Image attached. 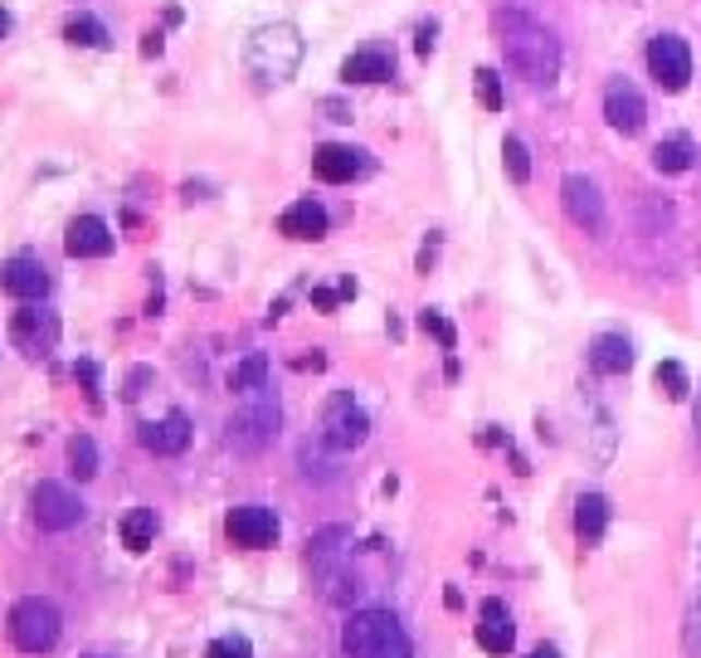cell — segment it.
<instances>
[{"mask_svg": "<svg viewBox=\"0 0 701 658\" xmlns=\"http://www.w3.org/2000/svg\"><path fill=\"white\" fill-rule=\"evenodd\" d=\"M497 35H501V49H507V64L517 79L527 83H556L560 73V39L551 35L541 20L521 15V10H507L497 15Z\"/></svg>", "mask_w": 701, "mask_h": 658, "instance_id": "1", "label": "cell"}, {"mask_svg": "<svg viewBox=\"0 0 701 658\" xmlns=\"http://www.w3.org/2000/svg\"><path fill=\"white\" fill-rule=\"evenodd\" d=\"M302 35L298 25H288V20H278V25H264L249 35L244 45V69L254 73V83H264V88H278V83H288L292 73L302 69Z\"/></svg>", "mask_w": 701, "mask_h": 658, "instance_id": "2", "label": "cell"}, {"mask_svg": "<svg viewBox=\"0 0 701 658\" xmlns=\"http://www.w3.org/2000/svg\"><path fill=\"white\" fill-rule=\"evenodd\" d=\"M225 430H229L225 444L234 448V454H244V458L264 454V448L278 439V430H282V405H278V395L268 391V385H264V391H249L244 405L229 415Z\"/></svg>", "mask_w": 701, "mask_h": 658, "instance_id": "3", "label": "cell"}, {"mask_svg": "<svg viewBox=\"0 0 701 658\" xmlns=\"http://www.w3.org/2000/svg\"><path fill=\"white\" fill-rule=\"evenodd\" d=\"M341 644L351 658H414L410 634L390 610H355L341 630Z\"/></svg>", "mask_w": 701, "mask_h": 658, "instance_id": "4", "label": "cell"}, {"mask_svg": "<svg viewBox=\"0 0 701 658\" xmlns=\"http://www.w3.org/2000/svg\"><path fill=\"white\" fill-rule=\"evenodd\" d=\"M10 644H15L20 654L29 658H45L59 649V634H64V614H59L55 600H45V595H25V600H15V610H10Z\"/></svg>", "mask_w": 701, "mask_h": 658, "instance_id": "5", "label": "cell"}, {"mask_svg": "<svg viewBox=\"0 0 701 658\" xmlns=\"http://www.w3.org/2000/svg\"><path fill=\"white\" fill-rule=\"evenodd\" d=\"M5 337H10V347H15L20 357H29V361H49V357L59 351V337H64V322H59V312L25 302L20 312H10Z\"/></svg>", "mask_w": 701, "mask_h": 658, "instance_id": "6", "label": "cell"}, {"mask_svg": "<svg viewBox=\"0 0 701 658\" xmlns=\"http://www.w3.org/2000/svg\"><path fill=\"white\" fill-rule=\"evenodd\" d=\"M322 439H327L331 454H351V448H361L371 439V420H365V410L355 405L351 391H337L327 400V410H322Z\"/></svg>", "mask_w": 701, "mask_h": 658, "instance_id": "7", "label": "cell"}, {"mask_svg": "<svg viewBox=\"0 0 701 658\" xmlns=\"http://www.w3.org/2000/svg\"><path fill=\"white\" fill-rule=\"evenodd\" d=\"M29 512H35V522L45 531H69L83 522V498L73 488L55 483V478H39L35 493H29Z\"/></svg>", "mask_w": 701, "mask_h": 658, "instance_id": "8", "label": "cell"}, {"mask_svg": "<svg viewBox=\"0 0 701 658\" xmlns=\"http://www.w3.org/2000/svg\"><path fill=\"white\" fill-rule=\"evenodd\" d=\"M648 73L657 79V88L682 93L692 83V49L682 35H653L648 39Z\"/></svg>", "mask_w": 701, "mask_h": 658, "instance_id": "9", "label": "cell"}, {"mask_svg": "<svg viewBox=\"0 0 701 658\" xmlns=\"http://www.w3.org/2000/svg\"><path fill=\"white\" fill-rule=\"evenodd\" d=\"M225 531H229V541H234V547L264 551V547H274V541H278V512L264 507V503H239V507H229Z\"/></svg>", "mask_w": 701, "mask_h": 658, "instance_id": "10", "label": "cell"}, {"mask_svg": "<svg viewBox=\"0 0 701 658\" xmlns=\"http://www.w3.org/2000/svg\"><path fill=\"white\" fill-rule=\"evenodd\" d=\"M371 152H361V146H341V142H327L312 152V176L327 186H347V181H361L365 171H371Z\"/></svg>", "mask_w": 701, "mask_h": 658, "instance_id": "11", "label": "cell"}, {"mask_svg": "<svg viewBox=\"0 0 701 658\" xmlns=\"http://www.w3.org/2000/svg\"><path fill=\"white\" fill-rule=\"evenodd\" d=\"M560 201H565V215H570L584 235H604V195H600V186H594L590 176H580V171L565 176Z\"/></svg>", "mask_w": 701, "mask_h": 658, "instance_id": "12", "label": "cell"}, {"mask_svg": "<svg viewBox=\"0 0 701 658\" xmlns=\"http://www.w3.org/2000/svg\"><path fill=\"white\" fill-rule=\"evenodd\" d=\"M604 122H609L614 132H624V137H638V132H643L648 103L629 79H614L609 88H604Z\"/></svg>", "mask_w": 701, "mask_h": 658, "instance_id": "13", "label": "cell"}, {"mask_svg": "<svg viewBox=\"0 0 701 658\" xmlns=\"http://www.w3.org/2000/svg\"><path fill=\"white\" fill-rule=\"evenodd\" d=\"M112 244H118V239H112L108 219H98V215L69 219V235H64V254L69 259H108Z\"/></svg>", "mask_w": 701, "mask_h": 658, "instance_id": "14", "label": "cell"}, {"mask_svg": "<svg viewBox=\"0 0 701 658\" xmlns=\"http://www.w3.org/2000/svg\"><path fill=\"white\" fill-rule=\"evenodd\" d=\"M0 288H5L10 298H20V302H39L49 292V268L39 264V259H29V254L5 259V264H0Z\"/></svg>", "mask_w": 701, "mask_h": 658, "instance_id": "15", "label": "cell"}, {"mask_svg": "<svg viewBox=\"0 0 701 658\" xmlns=\"http://www.w3.org/2000/svg\"><path fill=\"white\" fill-rule=\"evenodd\" d=\"M137 439H142L146 454H161V458L185 454V444H191V420H185L181 410H171L166 420H146V424H137Z\"/></svg>", "mask_w": 701, "mask_h": 658, "instance_id": "16", "label": "cell"}, {"mask_svg": "<svg viewBox=\"0 0 701 658\" xmlns=\"http://www.w3.org/2000/svg\"><path fill=\"white\" fill-rule=\"evenodd\" d=\"M331 229V219L327 211H322L312 195H302V201H292L288 211L278 215V235L282 239H298V244H312V239H322Z\"/></svg>", "mask_w": 701, "mask_h": 658, "instance_id": "17", "label": "cell"}, {"mask_svg": "<svg viewBox=\"0 0 701 658\" xmlns=\"http://www.w3.org/2000/svg\"><path fill=\"white\" fill-rule=\"evenodd\" d=\"M347 541L351 531L347 527H322L317 537L307 541V561H312V576H317L322 585H327L331 576L341 571V557H347Z\"/></svg>", "mask_w": 701, "mask_h": 658, "instance_id": "18", "label": "cell"}, {"mask_svg": "<svg viewBox=\"0 0 701 658\" xmlns=\"http://www.w3.org/2000/svg\"><path fill=\"white\" fill-rule=\"evenodd\" d=\"M478 644H483L487 654H511V644H517V624H511V610L501 600H483V624H478Z\"/></svg>", "mask_w": 701, "mask_h": 658, "instance_id": "19", "label": "cell"}, {"mask_svg": "<svg viewBox=\"0 0 701 658\" xmlns=\"http://www.w3.org/2000/svg\"><path fill=\"white\" fill-rule=\"evenodd\" d=\"M590 366L600 375H624L633 366V342L624 337V332H600V337L590 342Z\"/></svg>", "mask_w": 701, "mask_h": 658, "instance_id": "20", "label": "cell"}, {"mask_svg": "<svg viewBox=\"0 0 701 658\" xmlns=\"http://www.w3.org/2000/svg\"><path fill=\"white\" fill-rule=\"evenodd\" d=\"M604 531H609V498L584 493L575 503V537H580V547H600Z\"/></svg>", "mask_w": 701, "mask_h": 658, "instance_id": "21", "label": "cell"}, {"mask_svg": "<svg viewBox=\"0 0 701 658\" xmlns=\"http://www.w3.org/2000/svg\"><path fill=\"white\" fill-rule=\"evenodd\" d=\"M341 79L347 83H385L395 79V55H385V49H355V55L341 64Z\"/></svg>", "mask_w": 701, "mask_h": 658, "instance_id": "22", "label": "cell"}, {"mask_svg": "<svg viewBox=\"0 0 701 658\" xmlns=\"http://www.w3.org/2000/svg\"><path fill=\"white\" fill-rule=\"evenodd\" d=\"M692 161H697V142L687 132H673V137H663L653 146V171H663V176L692 171Z\"/></svg>", "mask_w": 701, "mask_h": 658, "instance_id": "23", "label": "cell"}, {"mask_svg": "<svg viewBox=\"0 0 701 658\" xmlns=\"http://www.w3.org/2000/svg\"><path fill=\"white\" fill-rule=\"evenodd\" d=\"M64 39L69 45H78V49H108L112 45L108 25H102L98 15H69L64 20Z\"/></svg>", "mask_w": 701, "mask_h": 658, "instance_id": "24", "label": "cell"}, {"mask_svg": "<svg viewBox=\"0 0 701 658\" xmlns=\"http://www.w3.org/2000/svg\"><path fill=\"white\" fill-rule=\"evenodd\" d=\"M118 531H122V547L137 551V557H142V551L156 541V512H152V507H132L128 517H122Z\"/></svg>", "mask_w": 701, "mask_h": 658, "instance_id": "25", "label": "cell"}, {"mask_svg": "<svg viewBox=\"0 0 701 658\" xmlns=\"http://www.w3.org/2000/svg\"><path fill=\"white\" fill-rule=\"evenodd\" d=\"M298 464H302V478H307V483H337V464H331L327 458V439H317V444H302L298 448Z\"/></svg>", "mask_w": 701, "mask_h": 658, "instance_id": "26", "label": "cell"}, {"mask_svg": "<svg viewBox=\"0 0 701 658\" xmlns=\"http://www.w3.org/2000/svg\"><path fill=\"white\" fill-rule=\"evenodd\" d=\"M264 385H268V357H264V351H249V357L229 371V391H234V395L264 391Z\"/></svg>", "mask_w": 701, "mask_h": 658, "instance_id": "27", "label": "cell"}, {"mask_svg": "<svg viewBox=\"0 0 701 658\" xmlns=\"http://www.w3.org/2000/svg\"><path fill=\"white\" fill-rule=\"evenodd\" d=\"M653 381H657V391H663L667 400H687V395H692V381H687L682 361H657Z\"/></svg>", "mask_w": 701, "mask_h": 658, "instance_id": "28", "label": "cell"}, {"mask_svg": "<svg viewBox=\"0 0 701 658\" xmlns=\"http://www.w3.org/2000/svg\"><path fill=\"white\" fill-rule=\"evenodd\" d=\"M69 468H73V478H83V483L98 474V444H93L88 434H73L69 439Z\"/></svg>", "mask_w": 701, "mask_h": 658, "instance_id": "29", "label": "cell"}, {"mask_svg": "<svg viewBox=\"0 0 701 658\" xmlns=\"http://www.w3.org/2000/svg\"><path fill=\"white\" fill-rule=\"evenodd\" d=\"M501 166H507L511 186H527V181H531V152H527V142H521V137L501 142Z\"/></svg>", "mask_w": 701, "mask_h": 658, "instance_id": "30", "label": "cell"}, {"mask_svg": "<svg viewBox=\"0 0 701 658\" xmlns=\"http://www.w3.org/2000/svg\"><path fill=\"white\" fill-rule=\"evenodd\" d=\"M473 88H478V103H483L487 112L507 108V93H501V73H497V69H478V73H473Z\"/></svg>", "mask_w": 701, "mask_h": 658, "instance_id": "31", "label": "cell"}, {"mask_svg": "<svg viewBox=\"0 0 701 658\" xmlns=\"http://www.w3.org/2000/svg\"><path fill=\"white\" fill-rule=\"evenodd\" d=\"M420 327H424L428 337H434V342H438V347H444V351H454V347H458V332H454V322H448L444 312L424 308V312H420Z\"/></svg>", "mask_w": 701, "mask_h": 658, "instance_id": "32", "label": "cell"}, {"mask_svg": "<svg viewBox=\"0 0 701 658\" xmlns=\"http://www.w3.org/2000/svg\"><path fill=\"white\" fill-rule=\"evenodd\" d=\"M205 658H254V644L244 634H219L210 649H205Z\"/></svg>", "mask_w": 701, "mask_h": 658, "instance_id": "33", "label": "cell"}, {"mask_svg": "<svg viewBox=\"0 0 701 658\" xmlns=\"http://www.w3.org/2000/svg\"><path fill=\"white\" fill-rule=\"evenodd\" d=\"M73 375H78V381H83V391H88V405H93V410H98V405H102V381H98V366H93V361H73Z\"/></svg>", "mask_w": 701, "mask_h": 658, "instance_id": "34", "label": "cell"}, {"mask_svg": "<svg viewBox=\"0 0 701 658\" xmlns=\"http://www.w3.org/2000/svg\"><path fill=\"white\" fill-rule=\"evenodd\" d=\"M156 381V371L152 366H132V375H128V385H122V400H142L146 395V385Z\"/></svg>", "mask_w": 701, "mask_h": 658, "instance_id": "35", "label": "cell"}, {"mask_svg": "<svg viewBox=\"0 0 701 658\" xmlns=\"http://www.w3.org/2000/svg\"><path fill=\"white\" fill-rule=\"evenodd\" d=\"M682 649H687V658H701V600L692 605V614H687V630H682Z\"/></svg>", "mask_w": 701, "mask_h": 658, "instance_id": "36", "label": "cell"}, {"mask_svg": "<svg viewBox=\"0 0 701 658\" xmlns=\"http://www.w3.org/2000/svg\"><path fill=\"white\" fill-rule=\"evenodd\" d=\"M312 302H317L322 312H331V308L341 302V288H337V292H331V288H312Z\"/></svg>", "mask_w": 701, "mask_h": 658, "instance_id": "37", "label": "cell"}, {"mask_svg": "<svg viewBox=\"0 0 701 658\" xmlns=\"http://www.w3.org/2000/svg\"><path fill=\"white\" fill-rule=\"evenodd\" d=\"M434 35H438L434 20H428V25H420V39H414V49H420V55H428V49H434Z\"/></svg>", "mask_w": 701, "mask_h": 658, "instance_id": "38", "label": "cell"}, {"mask_svg": "<svg viewBox=\"0 0 701 658\" xmlns=\"http://www.w3.org/2000/svg\"><path fill=\"white\" fill-rule=\"evenodd\" d=\"M322 108H327V112H331V122H351V108H347V103H337V98H327V103H322Z\"/></svg>", "mask_w": 701, "mask_h": 658, "instance_id": "39", "label": "cell"}, {"mask_svg": "<svg viewBox=\"0 0 701 658\" xmlns=\"http://www.w3.org/2000/svg\"><path fill=\"white\" fill-rule=\"evenodd\" d=\"M292 366H298V371H322V366H327V357H322V351H312V357H298Z\"/></svg>", "mask_w": 701, "mask_h": 658, "instance_id": "40", "label": "cell"}, {"mask_svg": "<svg viewBox=\"0 0 701 658\" xmlns=\"http://www.w3.org/2000/svg\"><path fill=\"white\" fill-rule=\"evenodd\" d=\"M142 55L152 59V55H161V35H146V45H142Z\"/></svg>", "mask_w": 701, "mask_h": 658, "instance_id": "41", "label": "cell"}, {"mask_svg": "<svg viewBox=\"0 0 701 658\" xmlns=\"http://www.w3.org/2000/svg\"><path fill=\"white\" fill-rule=\"evenodd\" d=\"M527 658H560V654H556V649H551V644H541V649H531Z\"/></svg>", "mask_w": 701, "mask_h": 658, "instance_id": "42", "label": "cell"}, {"mask_svg": "<svg viewBox=\"0 0 701 658\" xmlns=\"http://www.w3.org/2000/svg\"><path fill=\"white\" fill-rule=\"evenodd\" d=\"M10 35V10H0V39Z\"/></svg>", "mask_w": 701, "mask_h": 658, "instance_id": "43", "label": "cell"}, {"mask_svg": "<svg viewBox=\"0 0 701 658\" xmlns=\"http://www.w3.org/2000/svg\"><path fill=\"white\" fill-rule=\"evenodd\" d=\"M692 424H697V434H701V395H697V405H692Z\"/></svg>", "mask_w": 701, "mask_h": 658, "instance_id": "44", "label": "cell"}, {"mask_svg": "<svg viewBox=\"0 0 701 658\" xmlns=\"http://www.w3.org/2000/svg\"><path fill=\"white\" fill-rule=\"evenodd\" d=\"M93 658H98V654H93Z\"/></svg>", "mask_w": 701, "mask_h": 658, "instance_id": "45", "label": "cell"}]
</instances>
